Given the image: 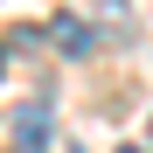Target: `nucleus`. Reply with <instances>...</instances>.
<instances>
[{
    "label": "nucleus",
    "instance_id": "f257e3e1",
    "mask_svg": "<svg viewBox=\"0 0 153 153\" xmlns=\"http://www.w3.org/2000/svg\"><path fill=\"white\" fill-rule=\"evenodd\" d=\"M49 35H56L63 56H91V49H97V28H91V21H76V14H56V28H49Z\"/></svg>",
    "mask_w": 153,
    "mask_h": 153
},
{
    "label": "nucleus",
    "instance_id": "f03ea898",
    "mask_svg": "<svg viewBox=\"0 0 153 153\" xmlns=\"http://www.w3.org/2000/svg\"><path fill=\"white\" fill-rule=\"evenodd\" d=\"M42 139H49V111L42 105H21L14 111V146L21 153H42Z\"/></svg>",
    "mask_w": 153,
    "mask_h": 153
},
{
    "label": "nucleus",
    "instance_id": "7ed1b4c3",
    "mask_svg": "<svg viewBox=\"0 0 153 153\" xmlns=\"http://www.w3.org/2000/svg\"><path fill=\"white\" fill-rule=\"evenodd\" d=\"M125 153H146V146H125Z\"/></svg>",
    "mask_w": 153,
    "mask_h": 153
},
{
    "label": "nucleus",
    "instance_id": "20e7f679",
    "mask_svg": "<svg viewBox=\"0 0 153 153\" xmlns=\"http://www.w3.org/2000/svg\"><path fill=\"white\" fill-rule=\"evenodd\" d=\"M0 70H7V56H0Z\"/></svg>",
    "mask_w": 153,
    "mask_h": 153
}]
</instances>
